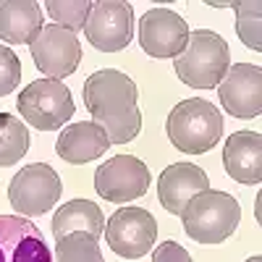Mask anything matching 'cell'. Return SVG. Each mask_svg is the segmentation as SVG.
Listing matches in <instances>:
<instances>
[{
	"mask_svg": "<svg viewBox=\"0 0 262 262\" xmlns=\"http://www.w3.org/2000/svg\"><path fill=\"white\" fill-rule=\"evenodd\" d=\"M247 262H262V257H259V254H254V257H249Z\"/></svg>",
	"mask_w": 262,
	"mask_h": 262,
	"instance_id": "d4e9b609",
	"label": "cell"
},
{
	"mask_svg": "<svg viewBox=\"0 0 262 262\" xmlns=\"http://www.w3.org/2000/svg\"><path fill=\"white\" fill-rule=\"evenodd\" d=\"M42 29V6L34 0H0V39L29 45Z\"/></svg>",
	"mask_w": 262,
	"mask_h": 262,
	"instance_id": "e0dca14e",
	"label": "cell"
},
{
	"mask_svg": "<svg viewBox=\"0 0 262 262\" xmlns=\"http://www.w3.org/2000/svg\"><path fill=\"white\" fill-rule=\"evenodd\" d=\"M152 262H194L191 254L176 244V242H163L155 252H152Z\"/></svg>",
	"mask_w": 262,
	"mask_h": 262,
	"instance_id": "cb8c5ba5",
	"label": "cell"
},
{
	"mask_svg": "<svg viewBox=\"0 0 262 262\" xmlns=\"http://www.w3.org/2000/svg\"><path fill=\"white\" fill-rule=\"evenodd\" d=\"M50 228H53L55 238H63L69 233H76V231L100 238L105 231V217H102V210L92 200H71L53 215Z\"/></svg>",
	"mask_w": 262,
	"mask_h": 262,
	"instance_id": "ac0fdd59",
	"label": "cell"
},
{
	"mask_svg": "<svg viewBox=\"0 0 262 262\" xmlns=\"http://www.w3.org/2000/svg\"><path fill=\"white\" fill-rule=\"evenodd\" d=\"M16 105L21 118L39 131L63 128V123H69V118L76 111L71 90L58 79H37L27 84Z\"/></svg>",
	"mask_w": 262,
	"mask_h": 262,
	"instance_id": "5b68a950",
	"label": "cell"
},
{
	"mask_svg": "<svg viewBox=\"0 0 262 262\" xmlns=\"http://www.w3.org/2000/svg\"><path fill=\"white\" fill-rule=\"evenodd\" d=\"M238 221H242V207L236 196L217 189L196 194L181 212L186 236L200 244H221L231 238L238 228Z\"/></svg>",
	"mask_w": 262,
	"mask_h": 262,
	"instance_id": "277c9868",
	"label": "cell"
},
{
	"mask_svg": "<svg viewBox=\"0 0 262 262\" xmlns=\"http://www.w3.org/2000/svg\"><path fill=\"white\" fill-rule=\"evenodd\" d=\"M18 81H21V60H18V55L11 48L0 45V97L11 95L18 86Z\"/></svg>",
	"mask_w": 262,
	"mask_h": 262,
	"instance_id": "603a6c76",
	"label": "cell"
},
{
	"mask_svg": "<svg viewBox=\"0 0 262 262\" xmlns=\"http://www.w3.org/2000/svg\"><path fill=\"white\" fill-rule=\"evenodd\" d=\"M45 11L55 18L58 27H66L71 32H84L92 3L90 0H48Z\"/></svg>",
	"mask_w": 262,
	"mask_h": 262,
	"instance_id": "7402d4cb",
	"label": "cell"
},
{
	"mask_svg": "<svg viewBox=\"0 0 262 262\" xmlns=\"http://www.w3.org/2000/svg\"><path fill=\"white\" fill-rule=\"evenodd\" d=\"M55 262H105V257L95 236L76 231L55 238Z\"/></svg>",
	"mask_w": 262,
	"mask_h": 262,
	"instance_id": "ffe728a7",
	"label": "cell"
},
{
	"mask_svg": "<svg viewBox=\"0 0 262 262\" xmlns=\"http://www.w3.org/2000/svg\"><path fill=\"white\" fill-rule=\"evenodd\" d=\"M29 128L21 123V118L0 113V168H8L18 163L29 149Z\"/></svg>",
	"mask_w": 262,
	"mask_h": 262,
	"instance_id": "d6986e66",
	"label": "cell"
},
{
	"mask_svg": "<svg viewBox=\"0 0 262 262\" xmlns=\"http://www.w3.org/2000/svg\"><path fill=\"white\" fill-rule=\"evenodd\" d=\"M105 242L118 257L139 259L158 242V221L144 207H121L105 226Z\"/></svg>",
	"mask_w": 262,
	"mask_h": 262,
	"instance_id": "52a82bcc",
	"label": "cell"
},
{
	"mask_svg": "<svg viewBox=\"0 0 262 262\" xmlns=\"http://www.w3.org/2000/svg\"><path fill=\"white\" fill-rule=\"evenodd\" d=\"M223 168L238 184L262 181V137L257 131H236L226 139Z\"/></svg>",
	"mask_w": 262,
	"mask_h": 262,
	"instance_id": "9a60e30c",
	"label": "cell"
},
{
	"mask_svg": "<svg viewBox=\"0 0 262 262\" xmlns=\"http://www.w3.org/2000/svg\"><path fill=\"white\" fill-rule=\"evenodd\" d=\"M236 34L247 48L254 53L262 50V3L259 0H247V3H236Z\"/></svg>",
	"mask_w": 262,
	"mask_h": 262,
	"instance_id": "44dd1931",
	"label": "cell"
},
{
	"mask_svg": "<svg viewBox=\"0 0 262 262\" xmlns=\"http://www.w3.org/2000/svg\"><path fill=\"white\" fill-rule=\"evenodd\" d=\"M186 39V18L170 8H149L139 18V45L149 58H176Z\"/></svg>",
	"mask_w": 262,
	"mask_h": 262,
	"instance_id": "8fae6325",
	"label": "cell"
},
{
	"mask_svg": "<svg viewBox=\"0 0 262 262\" xmlns=\"http://www.w3.org/2000/svg\"><path fill=\"white\" fill-rule=\"evenodd\" d=\"M0 262H55L42 231L21 215H0Z\"/></svg>",
	"mask_w": 262,
	"mask_h": 262,
	"instance_id": "4fadbf2b",
	"label": "cell"
},
{
	"mask_svg": "<svg viewBox=\"0 0 262 262\" xmlns=\"http://www.w3.org/2000/svg\"><path fill=\"white\" fill-rule=\"evenodd\" d=\"M63 194L60 176L48 163L24 165L8 184V200L16 215L21 217H39L53 210Z\"/></svg>",
	"mask_w": 262,
	"mask_h": 262,
	"instance_id": "8992f818",
	"label": "cell"
},
{
	"mask_svg": "<svg viewBox=\"0 0 262 262\" xmlns=\"http://www.w3.org/2000/svg\"><path fill=\"white\" fill-rule=\"evenodd\" d=\"M165 134L184 155H205L223 137V116L212 102L189 97L168 113Z\"/></svg>",
	"mask_w": 262,
	"mask_h": 262,
	"instance_id": "7a4b0ae2",
	"label": "cell"
},
{
	"mask_svg": "<svg viewBox=\"0 0 262 262\" xmlns=\"http://www.w3.org/2000/svg\"><path fill=\"white\" fill-rule=\"evenodd\" d=\"M84 34L100 53H118L134 37V8L121 0H97L92 3Z\"/></svg>",
	"mask_w": 262,
	"mask_h": 262,
	"instance_id": "30bf717a",
	"label": "cell"
},
{
	"mask_svg": "<svg viewBox=\"0 0 262 262\" xmlns=\"http://www.w3.org/2000/svg\"><path fill=\"white\" fill-rule=\"evenodd\" d=\"M149 168L134 155H116L107 158L95 170V191L107 202H131L142 200L149 189Z\"/></svg>",
	"mask_w": 262,
	"mask_h": 262,
	"instance_id": "9c48e42d",
	"label": "cell"
},
{
	"mask_svg": "<svg viewBox=\"0 0 262 262\" xmlns=\"http://www.w3.org/2000/svg\"><path fill=\"white\" fill-rule=\"evenodd\" d=\"M29 53L34 66L48 74V79H66L76 74L81 63V42L76 32L58 27V24H42V29L29 42Z\"/></svg>",
	"mask_w": 262,
	"mask_h": 262,
	"instance_id": "ba28073f",
	"label": "cell"
},
{
	"mask_svg": "<svg viewBox=\"0 0 262 262\" xmlns=\"http://www.w3.org/2000/svg\"><path fill=\"white\" fill-rule=\"evenodd\" d=\"M84 105L92 121L105 128L111 144H126L139 137V92L128 74L118 69H102L90 74V79L84 81Z\"/></svg>",
	"mask_w": 262,
	"mask_h": 262,
	"instance_id": "6da1fadb",
	"label": "cell"
},
{
	"mask_svg": "<svg viewBox=\"0 0 262 262\" xmlns=\"http://www.w3.org/2000/svg\"><path fill=\"white\" fill-rule=\"evenodd\" d=\"M231 66L228 42L210 29H194L184 50L173 58V71L191 90H212Z\"/></svg>",
	"mask_w": 262,
	"mask_h": 262,
	"instance_id": "3957f363",
	"label": "cell"
},
{
	"mask_svg": "<svg viewBox=\"0 0 262 262\" xmlns=\"http://www.w3.org/2000/svg\"><path fill=\"white\" fill-rule=\"evenodd\" d=\"M107 147H111V139H107L105 128L95 121H79L66 126L55 142V152L71 165H84L95 158H102Z\"/></svg>",
	"mask_w": 262,
	"mask_h": 262,
	"instance_id": "2e32d148",
	"label": "cell"
},
{
	"mask_svg": "<svg viewBox=\"0 0 262 262\" xmlns=\"http://www.w3.org/2000/svg\"><path fill=\"white\" fill-rule=\"evenodd\" d=\"M217 97L233 118H257L262 113V69L252 63L228 66L217 84Z\"/></svg>",
	"mask_w": 262,
	"mask_h": 262,
	"instance_id": "7c38bea8",
	"label": "cell"
},
{
	"mask_svg": "<svg viewBox=\"0 0 262 262\" xmlns=\"http://www.w3.org/2000/svg\"><path fill=\"white\" fill-rule=\"evenodd\" d=\"M207 189H210V179L200 165L173 163L160 173V179H158V200L170 215L181 217L184 207L194 200L196 194H202Z\"/></svg>",
	"mask_w": 262,
	"mask_h": 262,
	"instance_id": "5bb4252c",
	"label": "cell"
}]
</instances>
